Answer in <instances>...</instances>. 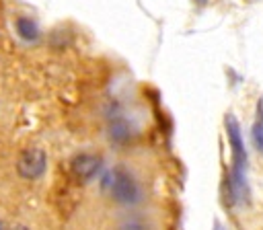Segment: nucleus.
I'll return each mask as SVG.
<instances>
[{
  "label": "nucleus",
  "instance_id": "obj_1",
  "mask_svg": "<svg viewBox=\"0 0 263 230\" xmlns=\"http://www.w3.org/2000/svg\"><path fill=\"white\" fill-rule=\"evenodd\" d=\"M226 129H228V142L232 148V170H230V197L234 203H240L245 197V166H247V154L240 138V127L232 115L226 117Z\"/></svg>",
  "mask_w": 263,
  "mask_h": 230
},
{
  "label": "nucleus",
  "instance_id": "obj_2",
  "mask_svg": "<svg viewBox=\"0 0 263 230\" xmlns=\"http://www.w3.org/2000/svg\"><path fill=\"white\" fill-rule=\"evenodd\" d=\"M109 189H111V195L119 201V203H136L138 197H140V191H138V185L134 181V177L129 172H125L123 168H115L111 175H109Z\"/></svg>",
  "mask_w": 263,
  "mask_h": 230
},
{
  "label": "nucleus",
  "instance_id": "obj_3",
  "mask_svg": "<svg viewBox=\"0 0 263 230\" xmlns=\"http://www.w3.org/2000/svg\"><path fill=\"white\" fill-rule=\"evenodd\" d=\"M45 164H47V160H45L43 150H37V148H35V150H25V152L18 156L16 170H18V175L25 177V179H37V177L43 175Z\"/></svg>",
  "mask_w": 263,
  "mask_h": 230
},
{
  "label": "nucleus",
  "instance_id": "obj_4",
  "mask_svg": "<svg viewBox=\"0 0 263 230\" xmlns=\"http://www.w3.org/2000/svg\"><path fill=\"white\" fill-rule=\"evenodd\" d=\"M101 168V158L97 154H78L72 158V172L80 179H90Z\"/></svg>",
  "mask_w": 263,
  "mask_h": 230
},
{
  "label": "nucleus",
  "instance_id": "obj_5",
  "mask_svg": "<svg viewBox=\"0 0 263 230\" xmlns=\"http://www.w3.org/2000/svg\"><path fill=\"white\" fill-rule=\"evenodd\" d=\"M14 27H16V33H18V37L23 41H35L37 35H39L37 23L33 18H29V16H18L16 23H14Z\"/></svg>",
  "mask_w": 263,
  "mask_h": 230
},
{
  "label": "nucleus",
  "instance_id": "obj_6",
  "mask_svg": "<svg viewBox=\"0 0 263 230\" xmlns=\"http://www.w3.org/2000/svg\"><path fill=\"white\" fill-rule=\"evenodd\" d=\"M253 140H255V146L263 152V123L261 121H257L253 125Z\"/></svg>",
  "mask_w": 263,
  "mask_h": 230
},
{
  "label": "nucleus",
  "instance_id": "obj_7",
  "mask_svg": "<svg viewBox=\"0 0 263 230\" xmlns=\"http://www.w3.org/2000/svg\"><path fill=\"white\" fill-rule=\"evenodd\" d=\"M261 123H263V101H259V117H257Z\"/></svg>",
  "mask_w": 263,
  "mask_h": 230
},
{
  "label": "nucleus",
  "instance_id": "obj_8",
  "mask_svg": "<svg viewBox=\"0 0 263 230\" xmlns=\"http://www.w3.org/2000/svg\"><path fill=\"white\" fill-rule=\"evenodd\" d=\"M0 230H4V228H2V222H0Z\"/></svg>",
  "mask_w": 263,
  "mask_h": 230
},
{
  "label": "nucleus",
  "instance_id": "obj_9",
  "mask_svg": "<svg viewBox=\"0 0 263 230\" xmlns=\"http://www.w3.org/2000/svg\"><path fill=\"white\" fill-rule=\"evenodd\" d=\"M216 230H220V228H216Z\"/></svg>",
  "mask_w": 263,
  "mask_h": 230
}]
</instances>
